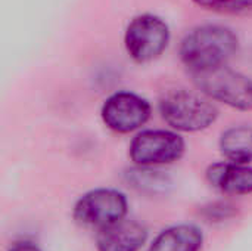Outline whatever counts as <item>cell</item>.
<instances>
[{"label":"cell","instance_id":"obj_4","mask_svg":"<svg viewBox=\"0 0 252 251\" xmlns=\"http://www.w3.org/2000/svg\"><path fill=\"white\" fill-rule=\"evenodd\" d=\"M128 212L127 197L112 188H96L83 194L74 209V220L84 228L97 231L124 220Z\"/></svg>","mask_w":252,"mask_h":251},{"label":"cell","instance_id":"obj_13","mask_svg":"<svg viewBox=\"0 0 252 251\" xmlns=\"http://www.w3.org/2000/svg\"><path fill=\"white\" fill-rule=\"evenodd\" d=\"M128 180L139 189L151 191H154V188H164V185H167V179L161 176L159 172H151L149 167H139V170L131 172Z\"/></svg>","mask_w":252,"mask_h":251},{"label":"cell","instance_id":"obj_7","mask_svg":"<svg viewBox=\"0 0 252 251\" xmlns=\"http://www.w3.org/2000/svg\"><path fill=\"white\" fill-rule=\"evenodd\" d=\"M100 115L108 129L117 133H131L148 123L151 105L136 93L117 92L103 102Z\"/></svg>","mask_w":252,"mask_h":251},{"label":"cell","instance_id":"obj_14","mask_svg":"<svg viewBox=\"0 0 252 251\" xmlns=\"http://www.w3.org/2000/svg\"><path fill=\"white\" fill-rule=\"evenodd\" d=\"M9 251H43L40 247H37L32 243H18L13 247H10Z\"/></svg>","mask_w":252,"mask_h":251},{"label":"cell","instance_id":"obj_8","mask_svg":"<svg viewBox=\"0 0 252 251\" xmlns=\"http://www.w3.org/2000/svg\"><path fill=\"white\" fill-rule=\"evenodd\" d=\"M148 241L146 228L136 220H120L96 235L97 251H140Z\"/></svg>","mask_w":252,"mask_h":251},{"label":"cell","instance_id":"obj_3","mask_svg":"<svg viewBox=\"0 0 252 251\" xmlns=\"http://www.w3.org/2000/svg\"><path fill=\"white\" fill-rule=\"evenodd\" d=\"M201 92L238 111H252V80L227 65L193 72Z\"/></svg>","mask_w":252,"mask_h":251},{"label":"cell","instance_id":"obj_5","mask_svg":"<svg viewBox=\"0 0 252 251\" xmlns=\"http://www.w3.org/2000/svg\"><path fill=\"white\" fill-rule=\"evenodd\" d=\"M170 41L168 25L157 15L143 13L131 19L126 30L124 44L131 59L145 64L157 59Z\"/></svg>","mask_w":252,"mask_h":251},{"label":"cell","instance_id":"obj_6","mask_svg":"<svg viewBox=\"0 0 252 251\" xmlns=\"http://www.w3.org/2000/svg\"><path fill=\"white\" fill-rule=\"evenodd\" d=\"M185 152V141L171 130H145L130 143V158L137 167H155L177 161Z\"/></svg>","mask_w":252,"mask_h":251},{"label":"cell","instance_id":"obj_11","mask_svg":"<svg viewBox=\"0 0 252 251\" xmlns=\"http://www.w3.org/2000/svg\"><path fill=\"white\" fill-rule=\"evenodd\" d=\"M220 151L229 161L250 164L252 161V127L233 126L223 132Z\"/></svg>","mask_w":252,"mask_h":251},{"label":"cell","instance_id":"obj_9","mask_svg":"<svg viewBox=\"0 0 252 251\" xmlns=\"http://www.w3.org/2000/svg\"><path fill=\"white\" fill-rule=\"evenodd\" d=\"M208 183L229 195L252 194V166L223 161L211 164L207 170Z\"/></svg>","mask_w":252,"mask_h":251},{"label":"cell","instance_id":"obj_2","mask_svg":"<svg viewBox=\"0 0 252 251\" xmlns=\"http://www.w3.org/2000/svg\"><path fill=\"white\" fill-rule=\"evenodd\" d=\"M164 121L179 132H199L208 129L219 117L216 105L208 96L186 89H173L159 99Z\"/></svg>","mask_w":252,"mask_h":251},{"label":"cell","instance_id":"obj_12","mask_svg":"<svg viewBox=\"0 0 252 251\" xmlns=\"http://www.w3.org/2000/svg\"><path fill=\"white\" fill-rule=\"evenodd\" d=\"M195 4L221 13H245L252 10V0H192Z\"/></svg>","mask_w":252,"mask_h":251},{"label":"cell","instance_id":"obj_10","mask_svg":"<svg viewBox=\"0 0 252 251\" xmlns=\"http://www.w3.org/2000/svg\"><path fill=\"white\" fill-rule=\"evenodd\" d=\"M204 244L202 231L189 223L174 225L159 232L148 251H199Z\"/></svg>","mask_w":252,"mask_h":251},{"label":"cell","instance_id":"obj_1","mask_svg":"<svg viewBox=\"0 0 252 251\" xmlns=\"http://www.w3.org/2000/svg\"><path fill=\"white\" fill-rule=\"evenodd\" d=\"M238 49V36L230 28L208 24L196 27L185 36L180 44V58L193 74L227 65Z\"/></svg>","mask_w":252,"mask_h":251}]
</instances>
